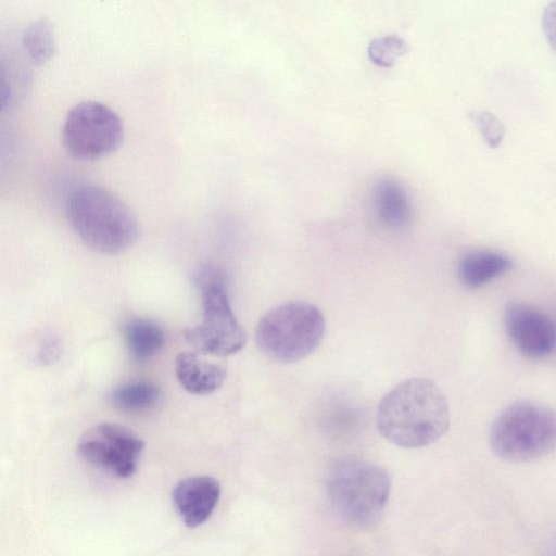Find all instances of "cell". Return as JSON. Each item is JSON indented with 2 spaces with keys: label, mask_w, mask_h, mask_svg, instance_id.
Listing matches in <instances>:
<instances>
[{
  "label": "cell",
  "mask_w": 556,
  "mask_h": 556,
  "mask_svg": "<svg viewBox=\"0 0 556 556\" xmlns=\"http://www.w3.org/2000/svg\"><path fill=\"white\" fill-rule=\"evenodd\" d=\"M450 427V408L442 390L430 379L409 378L380 401L377 428L394 445L418 448L433 444Z\"/></svg>",
  "instance_id": "6da1fadb"
},
{
  "label": "cell",
  "mask_w": 556,
  "mask_h": 556,
  "mask_svg": "<svg viewBox=\"0 0 556 556\" xmlns=\"http://www.w3.org/2000/svg\"><path fill=\"white\" fill-rule=\"evenodd\" d=\"M66 215L80 240L101 254H119L138 237V223L130 208L99 186L75 188L66 201Z\"/></svg>",
  "instance_id": "7a4b0ae2"
},
{
  "label": "cell",
  "mask_w": 556,
  "mask_h": 556,
  "mask_svg": "<svg viewBox=\"0 0 556 556\" xmlns=\"http://www.w3.org/2000/svg\"><path fill=\"white\" fill-rule=\"evenodd\" d=\"M391 490L389 473L381 466L344 457L330 467L326 478L329 503L346 522L368 528L382 516Z\"/></svg>",
  "instance_id": "3957f363"
},
{
  "label": "cell",
  "mask_w": 556,
  "mask_h": 556,
  "mask_svg": "<svg viewBox=\"0 0 556 556\" xmlns=\"http://www.w3.org/2000/svg\"><path fill=\"white\" fill-rule=\"evenodd\" d=\"M489 442L492 452L508 463L543 458L556 450V410L536 402L511 403L494 418Z\"/></svg>",
  "instance_id": "277c9868"
},
{
  "label": "cell",
  "mask_w": 556,
  "mask_h": 556,
  "mask_svg": "<svg viewBox=\"0 0 556 556\" xmlns=\"http://www.w3.org/2000/svg\"><path fill=\"white\" fill-rule=\"evenodd\" d=\"M194 283L201 294L202 318L186 331V340L213 356H228L242 350L247 333L232 312L225 271L206 264L195 274Z\"/></svg>",
  "instance_id": "5b68a950"
},
{
  "label": "cell",
  "mask_w": 556,
  "mask_h": 556,
  "mask_svg": "<svg viewBox=\"0 0 556 556\" xmlns=\"http://www.w3.org/2000/svg\"><path fill=\"white\" fill-rule=\"evenodd\" d=\"M326 330L321 311L306 301H289L268 311L258 321L255 340L269 357L293 363L312 354Z\"/></svg>",
  "instance_id": "8992f818"
},
{
  "label": "cell",
  "mask_w": 556,
  "mask_h": 556,
  "mask_svg": "<svg viewBox=\"0 0 556 556\" xmlns=\"http://www.w3.org/2000/svg\"><path fill=\"white\" fill-rule=\"evenodd\" d=\"M124 127L119 116L97 101L73 106L64 121L62 141L67 153L79 161H94L115 152L122 144Z\"/></svg>",
  "instance_id": "52a82bcc"
},
{
  "label": "cell",
  "mask_w": 556,
  "mask_h": 556,
  "mask_svg": "<svg viewBox=\"0 0 556 556\" xmlns=\"http://www.w3.org/2000/svg\"><path fill=\"white\" fill-rule=\"evenodd\" d=\"M144 442L131 430L115 424H100L79 439V456L118 478L134 475Z\"/></svg>",
  "instance_id": "ba28073f"
},
{
  "label": "cell",
  "mask_w": 556,
  "mask_h": 556,
  "mask_svg": "<svg viewBox=\"0 0 556 556\" xmlns=\"http://www.w3.org/2000/svg\"><path fill=\"white\" fill-rule=\"evenodd\" d=\"M504 325L516 349L530 359L544 358L556 346L554 323L544 313L526 303H509L504 312Z\"/></svg>",
  "instance_id": "9c48e42d"
},
{
  "label": "cell",
  "mask_w": 556,
  "mask_h": 556,
  "mask_svg": "<svg viewBox=\"0 0 556 556\" xmlns=\"http://www.w3.org/2000/svg\"><path fill=\"white\" fill-rule=\"evenodd\" d=\"M220 497L219 482L210 476H192L180 480L173 489V505L189 528L204 523Z\"/></svg>",
  "instance_id": "30bf717a"
},
{
  "label": "cell",
  "mask_w": 556,
  "mask_h": 556,
  "mask_svg": "<svg viewBox=\"0 0 556 556\" xmlns=\"http://www.w3.org/2000/svg\"><path fill=\"white\" fill-rule=\"evenodd\" d=\"M371 202L375 216L383 227L392 230L402 229L410 222V197L397 179H378L372 187Z\"/></svg>",
  "instance_id": "8fae6325"
},
{
  "label": "cell",
  "mask_w": 556,
  "mask_h": 556,
  "mask_svg": "<svg viewBox=\"0 0 556 556\" xmlns=\"http://www.w3.org/2000/svg\"><path fill=\"white\" fill-rule=\"evenodd\" d=\"M175 372L185 390L197 395L216 391L226 378V368L207 361L195 352H180L175 361Z\"/></svg>",
  "instance_id": "7c38bea8"
},
{
  "label": "cell",
  "mask_w": 556,
  "mask_h": 556,
  "mask_svg": "<svg viewBox=\"0 0 556 556\" xmlns=\"http://www.w3.org/2000/svg\"><path fill=\"white\" fill-rule=\"evenodd\" d=\"M511 267L513 261L506 254L477 250L467 252L459 258L457 275L465 287L477 289L506 274Z\"/></svg>",
  "instance_id": "4fadbf2b"
},
{
  "label": "cell",
  "mask_w": 556,
  "mask_h": 556,
  "mask_svg": "<svg viewBox=\"0 0 556 556\" xmlns=\"http://www.w3.org/2000/svg\"><path fill=\"white\" fill-rule=\"evenodd\" d=\"M128 351L137 362H144L163 346L165 336L161 326L147 318H132L124 328Z\"/></svg>",
  "instance_id": "5bb4252c"
},
{
  "label": "cell",
  "mask_w": 556,
  "mask_h": 556,
  "mask_svg": "<svg viewBox=\"0 0 556 556\" xmlns=\"http://www.w3.org/2000/svg\"><path fill=\"white\" fill-rule=\"evenodd\" d=\"M160 390L156 386L137 381L125 383L110 394L112 405L122 412L134 413L151 407L159 400Z\"/></svg>",
  "instance_id": "9a60e30c"
},
{
  "label": "cell",
  "mask_w": 556,
  "mask_h": 556,
  "mask_svg": "<svg viewBox=\"0 0 556 556\" xmlns=\"http://www.w3.org/2000/svg\"><path fill=\"white\" fill-rule=\"evenodd\" d=\"M24 49L36 64H45L55 52L53 28L47 18L30 23L23 35Z\"/></svg>",
  "instance_id": "2e32d148"
},
{
  "label": "cell",
  "mask_w": 556,
  "mask_h": 556,
  "mask_svg": "<svg viewBox=\"0 0 556 556\" xmlns=\"http://www.w3.org/2000/svg\"><path fill=\"white\" fill-rule=\"evenodd\" d=\"M408 43L396 35L375 38L368 46V56L381 67L392 66L396 60L408 51Z\"/></svg>",
  "instance_id": "e0dca14e"
},
{
  "label": "cell",
  "mask_w": 556,
  "mask_h": 556,
  "mask_svg": "<svg viewBox=\"0 0 556 556\" xmlns=\"http://www.w3.org/2000/svg\"><path fill=\"white\" fill-rule=\"evenodd\" d=\"M470 118L490 147L496 148L502 142L505 127L493 113L484 110L472 111Z\"/></svg>",
  "instance_id": "ac0fdd59"
},
{
  "label": "cell",
  "mask_w": 556,
  "mask_h": 556,
  "mask_svg": "<svg viewBox=\"0 0 556 556\" xmlns=\"http://www.w3.org/2000/svg\"><path fill=\"white\" fill-rule=\"evenodd\" d=\"M542 29L551 49L556 53V0H551L543 12Z\"/></svg>",
  "instance_id": "d6986e66"
}]
</instances>
